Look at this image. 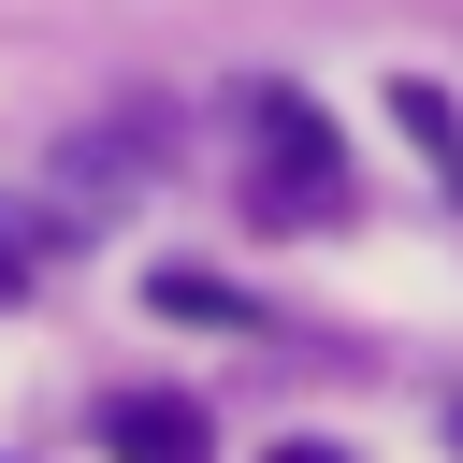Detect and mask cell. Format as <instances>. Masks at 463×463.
Listing matches in <instances>:
<instances>
[{"label": "cell", "mask_w": 463, "mask_h": 463, "mask_svg": "<svg viewBox=\"0 0 463 463\" xmlns=\"http://www.w3.org/2000/svg\"><path fill=\"white\" fill-rule=\"evenodd\" d=\"M14 289H29V260H14V246H0V304H14Z\"/></svg>", "instance_id": "4"}, {"label": "cell", "mask_w": 463, "mask_h": 463, "mask_svg": "<svg viewBox=\"0 0 463 463\" xmlns=\"http://www.w3.org/2000/svg\"><path fill=\"white\" fill-rule=\"evenodd\" d=\"M246 159H260V217H347V130L304 87H246Z\"/></svg>", "instance_id": "1"}, {"label": "cell", "mask_w": 463, "mask_h": 463, "mask_svg": "<svg viewBox=\"0 0 463 463\" xmlns=\"http://www.w3.org/2000/svg\"><path fill=\"white\" fill-rule=\"evenodd\" d=\"M391 116L420 130V159H463V101L449 87H391Z\"/></svg>", "instance_id": "3"}, {"label": "cell", "mask_w": 463, "mask_h": 463, "mask_svg": "<svg viewBox=\"0 0 463 463\" xmlns=\"http://www.w3.org/2000/svg\"><path fill=\"white\" fill-rule=\"evenodd\" d=\"M275 463H333V449H275Z\"/></svg>", "instance_id": "5"}, {"label": "cell", "mask_w": 463, "mask_h": 463, "mask_svg": "<svg viewBox=\"0 0 463 463\" xmlns=\"http://www.w3.org/2000/svg\"><path fill=\"white\" fill-rule=\"evenodd\" d=\"M101 449H116V463H217V420H203L188 391H116V405H101Z\"/></svg>", "instance_id": "2"}]
</instances>
